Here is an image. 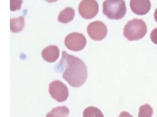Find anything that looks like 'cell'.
<instances>
[{
	"instance_id": "obj_12",
	"label": "cell",
	"mask_w": 157,
	"mask_h": 117,
	"mask_svg": "<svg viewBox=\"0 0 157 117\" xmlns=\"http://www.w3.org/2000/svg\"><path fill=\"white\" fill-rule=\"evenodd\" d=\"M24 18L23 16L16 18H11L10 21V30L14 33L21 32L24 27Z\"/></svg>"
},
{
	"instance_id": "obj_18",
	"label": "cell",
	"mask_w": 157,
	"mask_h": 117,
	"mask_svg": "<svg viewBox=\"0 0 157 117\" xmlns=\"http://www.w3.org/2000/svg\"><path fill=\"white\" fill-rule=\"evenodd\" d=\"M154 17L155 21L157 22V8L155 10V12H154Z\"/></svg>"
},
{
	"instance_id": "obj_7",
	"label": "cell",
	"mask_w": 157,
	"mask_h": 117,
	"mask_svg": "<svg viewBox=\"0 0 157 117\" xmlns=\"http://www.w3.org/2000/svg\"><path fill=\"white\" fill-rule=\"evenodd\" d=\"M87 32L92 39L100 41L106 37L108 30L104 23L97 21L92 22L88 25Z\"/></svg>"
},
{
	"instance_id": "obj_13",
	"label": "cell",
	"mask_w": 157,
	"mask_h": 117,
	"mask_svg": "<svg viewBox=\"0 0 157 117\" xmlns=\"http://www.w3.org/2000/svg\"><path fill=\"white\" fill-rule=\"evenodd\" d=\"M83 117H104L102 111L94 106L86 108L83 112Z\"/></svg>"
},
{
	"instance_id": "obj_10",
	"label": "cell",
	"mask_w": 157,
	"mask_h": 117,
	"mask_svg": "<svg viewBox=\"0 0 157 117\" xmlns=\"http://www.w3.org/2000/svg\"><path fill=\"white\" fill-rule=\"evenodd\" d=\"M75 15V10L71 7H67L60 11L58 17L59 22L66 24L71 22Z\"/></svg>"
},
{
	"instance_id": "obj_14",
	"label": "cell",
	"mask_w": 157,
	"mask_h": 117,
	"mask_svg": "<svg viewBox=\"0 0 157 117\" xmlns=\"http://www.w3.org/2000/svg\"><path fill=\"white\" fill-rule=\"evenodd\" d=\"M153 110L152 107L148 104L143 105L139 108L138 117H152Z\"/></svg>"
},
{
	"instance_id": "obj_1",
	"label": "cell",
	"mask_w": 157,
	"mask_h": 117,
	"mask_svg": "<svg viewBox=\"0 0 157 117\" xmlns=\"http://www.w3.org/2000/svg\"><path fill=\"white\" fill-rule=\"evenodd\" d=\"M56 68L62 73L63 79L73 87L83 85L87 78V68L84 62L65 51L62 52V58Z\"/></svg>"
},
{
	"instance_id": "obj_3",
	"label": "cell",
	"mask_w": 157,
	"mask_h": 117,
	"mask_svg": "<svg viewBox=\"0 0 157 117\" xmlns=\"http://www.w3.org/2000/svg\"><path fill=\"white\" fill-rule=\"evenodd\" d=\"M127 12L125 2L122 0H108L103 3V12L111 20L122 18Z\"/></svg>"
},
{
	"instance_id": "obj_11",
	"label": "cell",
	"mask_w": 157,
	"mask_h": 117,
	"mask_svg": "<svg viewBox=\"0 0 157 117\" xmlns=\"http://www.w3.org/2000/svg\"><path fill=\"white\" fill-rule=\"evenodd\" d=\"M69 114L70 110L66 106H58L53 108L46 117H68Z\"/></svg>"
},
{
	"instance_id": "obj_8",
	"label": "cell",
	"mask_w": 157,
	"mask_h": 117,
	"mask_svg": "<svg viewBox=\"0 0 157 117\" xmlns=\"http://www.w3.org/2000/svg\"><path fill=\"white\" fill-rule=\"evenodd\" d=\"M131 9L138 15H144L148 13L151 7L149 0H131L130 2Z\"/></svg>"
},
{
	"instance_id": "obj_2",
	"label": "cell",
	"mask_w": 157,
	"mask_h": 117,
	"mask_svg": "<svg viewBox=\"0 0 157 117\" xmlns=\"http://www.w3.org/2000/svg\"><path fill=\"white\" fill-rule=\"evenodd\" d=\"M147 32V26L145 22L142 19L134 18L125 25L123 34L128 40L134 41L142 39Z\"/></svg>"
},
{
	"instance_id": "obj_9",
	"label": "cell",
	"mask_w": 157,
	"mask_h": 117,
	"mask_svg": "<svg viewBox=\"0 0 157 117\" xmlns=\"http://www.w3.org/2000/svg\"><path fill=\"white\" fill-rule=\"evenodd\" d=\"M59 49L57 46L50 45L44 48L42 51L43 59L49 63L56 61L59 57Z\"/></svg>"
},
{
	"instance_id": "obj_16",
	"label": "cell",
	"mask_w": 157,
	"mask_h": 117,
	"mask_svg": "<svg viewBox=\"0 0 157 117\" xmlns=\"http://www.w3.org/2000/svg\"><path fill=\"white\" fill-rule=\"evenodd\" d=\"M150 38L153 43L157 45V28H155L151 31L150 35Z\"/></svg>"
},
{
	"instance_id": "obj_4",
	"label": "cell",
	"mask_w": 157,
	"mask_h": 117,
	"mask_svg": "<svg viewBox=\"0 0 157 117\" xmlns=\"http://www.w3.org/2000/svg\"><path fill=\"white\" fill-rule=\"evenodd\" d=\"M49 92L52 97L59 103L66 101L69 96L67 86L59 80H55L49 84Z\"/></svg>"
},
{
	"instance_id": "obj_6",
	"label": "cell",
	"mask_w": 157,
	"mask_h": 117,
	"mask_svg": "<svg viewBox=\"0 0 157 117\" xmlns=\"http://www.w3.org/2000/svg\"><path fill=\"white\" fill-rule=\"evenodd\" d=\"M99 11V4L94 0H84L78 6V12L83 18L91 19L97 15Z\"/></svg>"
},
{
	"instance_id": "obj_17",
	"label": "cell",
	"mask_w": 157,
	"mask_h": 117,
	"mask_svg": "<svg viewBox=\"0 0 157 117\" xmlns=\"http://www.w3.org/2000/svg\"><path fill=\"white\" fill-rule=\"evenodd\" d=\"M118 117H133L132 115L127 111H122Z\"/></svg>"
},
{
	"instance_id": "obj_5",
	"label": "cell",
	"mask_w": 157,
	"mask_h": 117,
	"mask_svg": "<svg viewBox=\"0 0 157 117\" xmlns=\"http://www.w3.org/2000/svg\"><path fill=\"white\" fill-rule=\"evenodd\" d=\"M65 45L67 49L73 51H79L86 44V39L83 34L73 32L67 35L65 38Z\"/></svg>"
},
{
	"instance_id": "obj_15",
	"label": "cell",
	"mask_w": 157,
	"mask_h": 117,
	"mask_svg": "<svg viewBox=\"0 0 157 117\" xmlns=\"http://www.w3.org/2000/svg\"><path fill=\"white\" fill-rule=\"evenodd\" d=\"M22 1L20 0H11L10 1V10L11 11H15L16 10H20L21 8V5L22 3Z\"/></svg>"
}]
</instances>
